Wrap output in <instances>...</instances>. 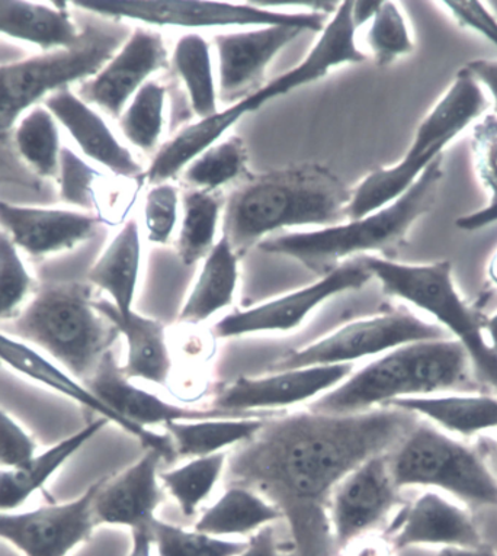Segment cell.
Segmentation results:
<instances>
[{
    "label": "cell",
    "mask_w": 497,
    "mask_h": 556,
    "mask_svg": "<svg viewBox=\"0 0 497 556\" xmlns=\"http://www.w3.org/2000/svg\"><path fill=\"white\" fill-rule=\"evenodd\" d=\"M166 66L167 50L162 36L137 28L107 66L82 84L80 99L120 118L149 77Z\"/></svg>",
    "instance_id": "cell-17"
},
{
    "label": "cell",
    "mask_w": 497,
    "mask_h": 556,
    "mask_svg": "<svg viewBox=\"0 0 497 556\" xmlns=\"http://www.w3.org/2000/svg\"><path fill=\"white\" fill-rule=\"evenodd\" d=\"M163 455L154 450L129 465L119 476L102 478L94 498V515L98 526H121L132 532L149 530L163 502L160 486V464Z\"/></svg>",
    "instance_id": "cell-18"
},
{
    "label": "cell",
    "mask_w": 497,
    "mask_h": 556,
    "mask_svg": "<svg viewBox=\"0 0 497 556\" xmlns=\"http://www.w3.org/2000/svg\"><path fill=\"white\" fill-rule=\"evenodd\" d=\"M110 421L99 417L72 437L63 439L12 468H0V511H16L32 495L50 481V478L82 450Z\"/></svg>",
    "instance_id": "cell-25"
},
{
    "label": "cell",
    "mask_w": 497,
    "mask_h": 556,
    "mask_svg": "<svg viewBox=\"0 0 497 556\" xmlns=\"http://www.w3.org/2000/svg\"><path fill=\"white\" fill-rule=\"evenodd\" d=\"M484 333L488 334V343H490V346L497 352V313L486 320Z\"/></svg>",
    "instance_id": "cell-53"
},
{
    "label": "cell",
    "mask_w": 497,
    "mask_h": 556,
    "mask_svg": "<svg viewBox=\"0 0 497 556\" xmlns=\"http://www.w3.org/2000/svg\"><path fill=\"white\" fill-rule=\"evenodd\" d=\"M101 480L80 497L28 511H0V539L24 556H69L98 528L94 498Z\"/></svg>",
    "instance_id": "cell-13"
},
{
    "label": "cell",
    "mask_w": 497,
    "mask_h": 556,
    "mask_svg": "<svg viewBox=\"0 0 497 556\" xmlns=\"http://www.w3.org/2000/svg\"><path fill=\"white\" fill-rule=\"evenodd\" d=\"M388 455L365 460L332 495L328 519L338 549L370 533L399 504L400 490L393 481Z\"/></svg>",
    "instance_id": "cell-15"
},
{
    "label": "cell",
    "mask_w": 497,
    "mask_h": 556,
    "mask_svg": "<svg viewBox=\"0 0 497 556\" xmlns=\"http://www.w3.org/2000/svg\"><path fill=\"white\" fill-rule=\"evenodd\" d=\"M371 51L378 66H388L401 55L412 53L414 46L408 24L395 2H382L371 21L369 37Z\"/></svg>",
    "instance_id": "cell-40"
},
{
    "label": "cell",
    "mask_w": 497,
    "mask_h": 556,
    "mask_svg": "<svg viewBox=\"0 0 497 556\" xmlns=\"http://www.w3.org/2000/svg\"><path fill=\"white\" fill-rule=\"evenodd\" d=\"M179 197L170 184L154 185L146 197L145 223L150 243L166 244L178 222Z\"/></svg>",
    "instance_id": "cell-42"
},
{
    "label": "cell",
    "mask_w": 497,
    "mask_h": 556,
    "mask_svg": "<svg viewBox=\"0 0 497 556\" xmlns=\"http://www.w3.org/2000/svg\"><path fill=\"white\" fill-rule=\"evenodd\" d=\"M132 34L120 21L102 18L80 31L71 49L0 66V176L20 175L14 132L29 108L75 81L97 76Z\"/></svg>",
    "instance_id": "cell-5"
},
{
    "label": "cell",
    "mask_w": 497,
    "mask_h": 556,
    "mask_svg": "<svg viewBox=\"0 0 497 556\" xmlns=\"http://www.w3.org/2000/svg\"><path fill=\"white\" fill-rule=\"evenodd\" d=\"M382 2H352V21L356 28L373 21Z\"/></svg>",
    "instance_id": "cell-50"
},
{
    "label": "cell",
    "mask_w": 497,
    "mask_h": 556,
    "mask_svg": "<svg viewBox=\"0 0 497 556\" xmlns=\"http://www.w3.org/2000/svg\"><path fill=\"white\" fill-rule=\"evenodd\" d=\"M443 179L444 157L439 156L403 195L383 208L320 231L275 237L263 241L261 249L291 257L320 276L331 274L345 258L358 254L378 252L388 258L403 248L413 224L434 210Z\"/></svg>",
    "instance_id": "cell-3"
},
{
    "label": "cell",
    "mask_w": 497,
    "mask_h": 556,
    "mask_svg": "<svg viewBox=\"0 0 497 556\" xmlns=\"http://www.w3.org/2000/svg\"><path fill=\"white\" fill-rule=\"evenodd\" d=\"M174 64L188 90L194 112L201 119L218 114V92L209 42L197 34L181 38L176 42Z\"/></svg>",
    "instance_id": "cell-35"
},
{
    "label": "cell",
    "mask_w": 497,
    "mask_h": 556,
    "mask_svg": "<svg viewBox=\"0 0 497 556\" xmlns=\"http://www.w3.org/2000/svg\"><path fill=\"white\" fill-rule=\"evenodd\" d=\"M268 416L276 414L253 413L204 420L171 421L162 429L174 445L176 459H192L222 454L233 446L252 441L266 424L262 417Z\"/></svg>",
    "instance_id": "cell-27"
},
{
    "label": "cell",
    "mask_w": 497,
    "mask_h": 556,
    "mask_svg": "<svg viewBox=\"0 0 497 556\" xmlns=\"http://www.w3.org/2000/svg\"><path fill=\"white\" fill-rule=\"evenodd\" d=\"M495 465H496V473H497V446L495 450ZM496 478H497V476H496Z\"/></svg>",
    "instance_id": "cell-55"
},
{
    "label": "cell",
    "mask_w": 497,
    "mask_h": 556,
    "mask_svg": "<svg viewBox=\"0 0 497 556\" xmlns=\"http://www.w3.org/2000/svg\"><path fill=\"white\" fill-rule=\"evenodd\" d=\"M73 5L107 20H133L151 25L174 27H296L305 31L323 33L326 15L320 12H276L245 3L226 2H75Z\"/></svg>",
    "instance_id": "cell-10"
},
{
    "label": "cell",
    "mask_w": 497,
    "mask_h": 556,
    "mask_svg": "<svg viewBox=\"0 0 497 556\" xmlns=\"http://www.w3.org/2000/svg\"><path fill=\"white\" fill-rule=\"evenodd\" d=\"M164 101L166 89L149 80L134 94L127 110L120 116L124 137L142 152H151L162 136Z\"/></svg>",
    "instance_id": "cell-37"
},
{
    "label": "cell",
    "mask_w": 497,
    "mask_h": 556,
    "mask_svg": "<svg viewBox=\"0 0 497 556\" xmlns=\"http://www.w3.org/2000/svg\"><path fill=\"white\" fill-rule=\"evenodd\" d=\"M14 149L21 163L34 174L41 178L58 176L62 148L58 124L47 108H33L23 116L15 128Z\"/></svg>",
    "instance_id": "cell-32"
},
{
    "label": "cell",
    "mask_w": 497,
    "mask_h": 556,
    "mask_svg": "<svg viewBox=\"0 0 497 556\" xmlns=\"http://www.w3.org/2000/svg\"><path fill=\"white\" fill-rule=\"evenodd\" d=\"M37 454V443L0 408V468H12Z\"/></svg>",
    "instance_id": "cell-44"
},
{
    "label": "cell",
    "mask_w": 497,
    "mask_h": 556,
    "mask_svg": "<svg viewBox=\"0 0 497 556\" xmlns=\"http://www.w3.org/2000/svg\"><path fill=\"white\" fill-rule=\"evenodd\" d=\"M296 27H262L214 37L220 62V101L233 103L262 88L266 67L289 42L305 34Z\"/></svg>",
    "instance_id": "cell-20"
},
{
    "label": "cell",
    "mask_w": 497,
    "mask_h": 556,
    "mask_svg": "<svg viewBox=\"0 0 497 556\" xmlns=\"http://www.w3.org/2000/svg\"><path fill=\"white\" fill-rule=\"evenodd\" d=\"M98 224L94 215L77 211L34 208L0 201V227L16 248L34 257L76 248L95 235Z\"/></svg>",
    "instance_id": "cell-21"
},
{
    "label": "cell",
    "mask_w": 497,
    "mask_h": 556,
    "mask_svg": "<svg viewBox=\"0 0 497 556\" xmlns=\"http://www.w3.org/2000/svg\"><path fill=\"white\" fill-rule=\"evenodd\" d=\"M386 407L426 417L448 432L473 437L497 429V399L490 395H426L392 401Z\"/></svg>",
    "instance_id": "cell-30"
},
{
    "label": "cell",
    "mask_w": 497,
    "mask_h": 556,
    "mask_svg": "<svg viewBox=\"0 0 497 556\" xmlns=\"http://www.w3.org/2000/svg\"><path fill=\"white\" fill-rule=\"evenodd\" d=\"M58 178L59 195L64 204L84 210L92 208L95 205L94 185L97 182L99 174L88 163L77 157L72 150L62 149Z\"/></svg>",
    "instance_id": "cell-41"
},
{
    "label": "cell",
    "mask_w": 497,
    "mask_h": 556,
    "mask_svg": "<svg viewBox=\"0 0 497 556\" xmlns=\"http://www.w3.org/2000/svg\"><path fill=\"white\" fill-rule=\"evenodd\" d=\"M45 103L86 156L123 178L141 174L136 159L116 140L105 121L71 89L58 90L46 98Z\"/></svg>",
    "instance_id": "cell-23"
},
{
    "label": "cell",
    "mask_w": 497,
    "mask_h": 556,
    "mask_svg": "<svg viewBox=\"0 0 497 556\" xmlns=\"http://www.w3.org/2000/svg\"><path fill=\"white\" fill-rule=\"evenodd\" d=\"M226 452L189 459L181 467L160 472L163 489L171 494L184 516L196 515L226 472Z\"/></svg>",
    "instance_id": "cell-34"
},
{
    "label": "cell",
    "mask_w": 497,
    "mask_h": 556,
    "mask_svg": "<svg viewBox=\"0 0 497 556\" xmlns=\"http://www.w3.org/2000/svg\"><path fill=\"white\" fill-rule=\"evenodd\" d=\"M477 80L465 67L458 71L451 88L419 125L408 154L399 165L373 172L362 180L348 205V218L365 217L403 195L443 150L487 110Z\"/></svg>",
    "instance_id": "cell-7"
},
{
    "label": "cell",
    "mask_w": 497,
    "mask_h": 556,
    "mask_svg": "<svg viewBox=\"0 0 497 556\" xmlns=\"http://www.w3.org/2000/svg\"><path fill=\"white\" fill-rule=\"evenodd\" d=\"M95 307L124 336L127 356L121 369L125 377L159 387L170 386L174 359L163 323L134 309L128 316H121L108 300H95Z\"/></svg>",
    "instance_id": "cell-24"
},
{
    "label": "cell",
    "mask_w": 497,
    "mask_h": 556,
    "mask_svg": "<svg viewBox=\"0 0 497 556\" xmlns=\"http://www.w3.org/2000/svg\"><path fill=\"white\" fill-rule=\"evenodd\" d=\"M373 279L364 262L358 256L344 262L331 274L301 290L278 299L228 314L213 327L218 338L232 339L259 333H287L296 330L320 305L336 295L361 290Z\"/></svg>",
    "instance_id": "cell-12"
},
{
    "label": "cell",
    "mask_w": 497,
    "mask_h": 556,
    "mask_svg": "<svg viewBox=\"0 0 497 556\" xmlns=\"http://www.w3.org/2000/svg\"><path fill=\"white\" fill-rule=\"evenodd\" d=\"M471 148L475 170L483 187L490 193L488 205H497V115H486L474 125Z\"/></svg>",
    "instance_id": "cell-43"
},
{
    "label": "cell",
    "mask_w": 497,
    "mask_h": 556,
    "mask_svg": "<svg viewBox=\"0 0 497 556\" xmlns=\"http://www.w3.org/2000/svg\"><path fill=\"white\" fill-rule=\"evenodd\" d=\"M439 556H497L490 546L483 545L477 549H456V547H445Z\"/></svg>",
    "instance_id": "cell-52"
},
{
    "label": "cell",
    "mask_w": 497,
    "mask_h": 556,
    "mask_svg": "<svg viewBox=\"0 0 497 556\" xmlns=\"http://www.w3.org/2000/svg\"><path fill=\"white\" fill-rule=\"evenodd\" d=\"M388 533L395 551L425 545L477 549L484 545L469 513L436 493L423 494L405 508Z\"/></svg>",
    "instance_id": "cell-22"
},
{
    "label": "cell",
    "mask_w": 497,
    "mask_h": 556,
    "mask_svg": "<svg viewBox=\"0 0 497 556\" xmlns=\"http://www.w3.org/2000/svg\"><path fill=\"white\" fill-rule=\"evenodd\" d=\"M0 364L7 365L8 368L23 375L29 381L49 388L55 394L75 401L76 404L97 413L99 417H103L110 424L119 426L121 430L136 438L146 450L160 452L163 455L164 463H174L176 459L174 445H172L171 439L166 433H158L149 429H137L125 424L105 404H102L86 388L84 382H80L79 379L60 368L53 359H49L41 352H38L37 349L12 338L10 334L3 333V331H0Z\"/></svg>",
    "instance_id": "cell-16"
},
{
    "label": "cell",
    "mask_w": 497,
    "mask_h": 556,
    "mask_svg": "<svg viewBox=\"0 0 497 556\" xmlns=\"http://www.w3.org/2000/svg\"><path fill=\"white\" fill-rule=\"evenodd\" d=\"M42 3L0 0V36L37 46L46 53L75 46L80 31L73 23L67 3Z\"/></svg>",
    "instance_id": "cell-26"
},
{
    "label": "cell",
    "mask_w": 497,
    "mask_h": 556,
    "mask_svg": "<svg viewBox=\"0 0 497 556\" xmlns=\"http://www.w3.org/2000/svg\"><path fill=\"white\" fill-rule=\"evenodd\" d=\"M153 554L150 532L147 530L132 532V549H129L128 556H153Z\"/></svg>",
    "instance_id": "cell-51"
},
{
    "label": "cell",
    "mask_w": 497,
    "mask_h": 556,
    "mask_svg": "<svg viewBox=\"0 0 497 556\" xmlns=\"http://www.w3.org/2000/svg\"><path fill=\"white\" fill-rule=\"evenodd\" d=\"M351 200L339 178L319 165L252 176L228 198L223 237L240 257L281 228L344 224Z\"/></svg>",
    "instance_id": "cell-2"
},
{
    "label": "cell",
    "mask_w": 497,
    "mask_h": 556,
    "mask_svg": "<svg viewBox=\"0 0 497 556\" xmlns=\"http://www.w3.org/2000/svg\"><path fill=\"white\" fill-rule=\"evenodd\" d=\"M461 27L474 29L497 49V20L482 2H443Z\"/></svg>",
    "instance_id": "cell-45"
},
{
    "label": "cell",
    "mask_w": 497,
    "mask_h": 556,
    "mask_svg": "<svg viewBox=\"0 0 497 556\" xmlns=\"http://www.w3.org/2000/svg\"><path fill=\"white\" fill-rule=\"evenodd\" d=\"M467 71L471 73L479 84L486 85L495 99V115H497V60H471L467 63Z\"/></svg>",
    "instance_id": "cell-48"
},
{
    "label": "cell",
    "mask_w": 497,
    "mask_h": 556,
    "mask_svg": "<svg viewBox=\"0 0 497 556\" xmlns=\"http://www.w3.org/2000/svg\"><path fill=\"white\" fill-rule=\"evenodd\" d=\"M443 326L413 314L393 312L349 323L334 333L278 357L271 370L311 366L353 365L365 357L384 355L405 344L447 339Z\"/></svg>",
    "instance_id": "cell-11"
},
{
    "label": "cell",
    "mask_w": 497,
    "mask_h": 556,
    "mask_svg": "<svg viewBox=\"0 0 497 556\" xmlns=\"http://www.w3.org/2000/svg\"><path fill=\"white\" fill-rule=\"evenodd\" d=\"M239 282V256L228 241L220 239L204 258L192 291L181 308L178 321L198 326L231 307Z\"/></svg>",
    "instance_id": "cell-29"
},
{
    "label": "cell",
    "mask_w": 497,
    "mask_h": 556,
    "mask_svg": "<svg viewBox=\"0 0 497 556\" xmlns=\"http://www.w3.org/2000/svg\"><path fill=\"white\" fill-rule=\"evenodd\" d=\"M86 388L125 424L137 429L163 428L171 421L214 419V417L239 416L236 413L215 408H191L167 403L159 395L142 390L125 377L112 352L107 353L92 377L84 382ZM253 414V413H249Z\"/></svg>",
    "instance_id": "cell-19"
},
{
    "label": "cell",
    "mask_w": 497,
    "mask_h": 556,
    "mask_svg": "<svg viewBox=\"0 0 497 556\" xmlns=\"http://www.w3.org/2000/svg\"><path fill=\"white\" fill-rule=\"evenodd\" d=\"M487 275L488 279L497 286V252L495 253V256L492 257L490 263H488Z\"/></svg>",
    "instance_id": "cell-54"
},
{
    "label": "cell",
    "mask_w": 497,
    "mask_h": 556,
    "mask_svg": "<svg viewBox=\"0 0 497 556\" xmlns=\"http://www.w3.org/2000/svg\"><path fill=\"white\" fill-rule=\"evenodd\" d=\"M184 219L176 250L185 266L206 258L214 248L215 231L223 200L219 192L198 191L192 189L184 193Z\"/></svg>",
    "instance_id": "cell-33"
},
{
    "label": "cell",
    "mask_w": 497,
    "mask_h": 556,
    "mask_svg": "<svg viewBox=\"0 0 497 556\" xmlns=\"http://www.w3.org/2000/svg\"><path fill=\"white\" fill-rule=\"evenodd\" d=\"M384 294L396 296L430 313L465 349L480 382L497 391V352L484 336V325L458 294L452 266L447 261L431 265H403L390 258L360 256Z\"/></svg>",
    "instance_id": "cell-8"
},
{
    "label": "cell",
    "mask_w": 497,
    "mask_h": 556,
    "mask_svg": "<svg viewBox=\"0 0 497 556\" xmlns=\"http://www.w3.org/2000/svg\"><path fill=\"white\" fill-rule=\"evenodd\" d=\"M151 543L156 556H237L245 549V542L187 530L156 519L150 526Z\"/></svg>",
    "instance_id": "cell-38"
},
{
    "label": "cell",
    "mask_w": 497,
    "mask_h": 556,
    "mask_svg": "<svg viewBox=\"0 0 497 556\" xmlns=\"http://www.w3.org/2000/svg\"><path fill=\"white\" fill-rule=\"evenodd\" d=\"M281 519L278 508L257 491L231 484L213 506L206 508L194 529L226 539L233 534H253Z\"/></svg>",
    "instance_id": "cell-31"
},
{
    "label": "cell",
    "mask_w": 497,
    "mask_h": 556,
    "mask_svg": "<svg viewBox=\"0 0 497 556\" xmlns=\"http://www.w3.org/2000/svg\"><path fill=\"white\" fill-rule=\"evenodd\" d=\"M392 542L384 538L370 536L369 533L364 536L357 538L356 541L348 543L344 547V556H392L393 554Z\"/></svg>",
    "instance_id": "cell-47"
},
{
    "label": "cell",
    "mask_w": 497,
    "mask_h": 556,
    "mask_svg": "<svg viewBox=\"0 0 497 556\" xmlns=\"http://www.w3.org/2000/svg\"><path fill=\"white\" fill-rule=\"evenodd\" d=\"M36 282L11 237L0 231V323L14 320Z\"/></svg>",
    "instance_id": "cell-39"
},
{
    "label": "cell",
    "mask_w": 497,
    "mask_h": 556,
    "mask_svg": "<svg viewBox=\"0 0 497 556\" xmlns=\"http://www.w3.org/2000/svg\"><path fill=\"white\" fill-rule=\"evenodd\" d=\"M471 364L456 339L426 340L384 353L311 403V412L358 414L392 401L436 395L469 379Z\"/></svg>",
    "instance_id": "cell-4"
},
{
    "label": "cell",
    "mask_w": 497,
    "mask_h": 556,
    "mask_svg": "<svg viewBox=\"0 0 497 556\" xmlns=\"http://www.w3.org/2000/svg\"><path fill=\"white\" fill-rule=\"evenodd\" d=\"M397 489L435 486L473 504L497 507V478L479 454L432 426L419 424L388 455Z\"/></svg>",
    "instance_id": "cell-9"
},
{
    "label": "cell",
    "mask_w": 497,
    "mask_h": 556,
    "mask_svg": "<svg viewBox=\"0 0 497 556\" xmlns=\"http://www.w3.org/2000/svg\"><path fill=\"white\" fill-rule=\"evenodd\" d=\"M248 152L239 137L228 138L206 150L184 169L185 182L198 191L218 192L239 178L246 169Z\"/></svg>",
    "instance_id": "cell-36"
},
{
    "label": "cell",
    "mask_w": 497,
    "mask_h": 556,
    "mask_svg": "<svg viewBox=\"0 0 497 556\" xmlns=\"http://www.w3.org/2000/svg\"><path fill=\"white\" fill-rule=\"evenodd\" d=\"M417 414L383 407L358 414L296 413L265 424L227 459L228 484L257 491L287 520L297 556H335L328 506L340 482L392 454Z\"/></svg>",
    "instance_id": "cell-1"
},
{
    "label": "cell",
    "mask_w": 497,
    "mask_h": 556,
    "mask_svg": "<svg viewBox=\"0 0 497 556\" xmlns=\"http://www.w3.org/2000/svg\"><path fill=\"white\" fill-rule=\"evenodd\" d=\"M352 372L353 365L311 366L235 379L218 392L211 408L236 414H278V408L320 399Z\"/></svg>",
    "instance_id": "cell-14"
},
{
    "label": "cell",
    "mask_w": 497,
    "mask_h": 556,
    "mask_svg": "<svg viewBox=\"0 0 497 556\" xmlns=\"http://www.w3.org/2000/svg\"><path fill=\"white\" fill-rule=\"evenodd\" d=\"M0 331L40 349L80 382L92 377L120 334L95 307L89 288L69 282L37 290Z\"/></svg>",
    "instance_id": "cell-6"
},
{
    "label": "cell",
    "mask_w": 497,
    "mask_h": 556,
    "mask_svg": "<svg viewBox=\"0 0 497 556\" xmlns=\"http://www.w3.org/2000/svg\"><path fill=\"white\" fill-rule=\"evenodd\" d=\"M141 267L140 230L129 219L88 271V281L110 295L121 316L133 312Z\"/></svg>",
    "instance_id": "cell-28"
},
{
    "label": "cell",
    "mask_w": 497,
    "mask_h": 556,
    "mask_svg": "<svg viewBox=\"0 0 497 556\" xmlns=\"http://www.w3.org/2000/svg\"><path fill=\"white\" fill-rule=\"evenodd\" d=\"M237 556H284L281 552L278 541H276L275 529L271 525L259 529L258 532L250 534L246 542L245 549Z\"/></svg>",
    "instance_id": "cell-46"
},
{
    "label": "cell",
    "mask_w": 497,
    "mask_h": 556,
    "mask_svg": "<svg viewBox=\"0 0 497 556\" xmlns=\"http://www.w3.org/2000/svg\"><path fill=\"white\" fill-rule=\"evenodd\" d=\"M497 222V205H487L486 208L477 213L464 215L457 219V227L465 231L480 230V228L490 226Z\"/></svg>",
    "instance_id": "cell-49"
}]
</instances>
